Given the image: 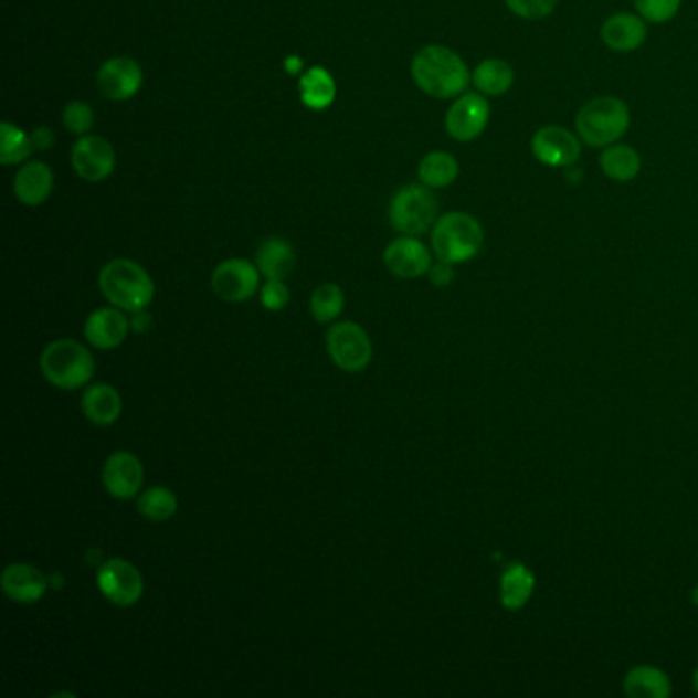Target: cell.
<instances>
[{
    "label": "cell",
    "instance_id": "36",
    "mask_svg": "<svg viewBox=\"0 0 698 698\" xmlns=\"http://www.w3.org/2000/svg\"><path fill=\"white\" fill-rule=\"evenodd\" d=\"M29 136H31V141H33L35 150H40V152L50 150V148L56 144V134H54V129H50V127H38V129H33V134H29Z\"/></svg>",
    "mask_w": 698,
    "mask_h": 698
},
{
    "label": "cell",
    "instance_id": "16",
    "mask_svg": "<svg viewBox=\"0 0 698 698\" xmlns=\"http://www.w3.org/2000/svg\"><path fill=\"white\" fill-rule=\"evenodd\" d=\"M601 40L616 54H631L647 40V21L637 13L611 14L602 23Z\"/></svg>",
    "mask_w": 698,
    "mask_h": 698
},
{
    "label": "cell",
    "instance_id": "11",
    "mask_svg": "<svg viewBox=\"0 0 698 698\" xmlns=\"http://www.w3.org/2000/svg\"><path fill=\"white\" fill-rule=\"evenodd\" d=\"M211 289L228 304H242L261 289V271L244 258H228L215 266Z\"/></svg>",
    "mask_w": 698,
    "mask_h": 698
},
{
    "label": "cell",
    "instance_id": "4",
    "mask_svg": "<svg viewBox=\"0 0 698 698\" xmlns=\"http://www.w3.org/2000/svg\"><path fill=\"white\" fill-rule=\"evenodd\" d=\"M40 367L45 381L54 388L74 391L84 388L95 376V357L83 342L60 338L43 349Z\"/></svg>",
    "mask_w": 698,
    "mask_h": 698
},
{
    "label": "cell",
    "instance_id": "30",
    "mask_svg": "<svg viewBox=\"0 0 698 698\" xmlns=\"http://www.w3.org/2000/svg\"><path fill=\"white\" fill-rule=\"evenodd\" d=\"M345 309V292L336 283H324L314 289L309 299V311L320 324L335 321Z\"/></svg>",
    "mask_w": 698,
    "mask_h": 698
},
{
    "label": "cell",
    "instance_id": "5",
    "mask_svg": "<svg viewBox=\"0 0 698 698\" xmlns=\"http://www.w3.org/2000/svg\"><path fill=\"white\" fill-rule=\"evenodd\" d=\"M484 246V228L465 211H451L436 220L433 252L438 261L462 265L475 258Z\"/></svg>",
    "mask_w": 698,
    "mask_h": 698
},
{
    "label": "cell",
    "instance_id": "9",
    "mask_svg": "<svg viewBox=\"0 0 698 698\" xmlns=\"http://www.w3.org/2000/svg\"><path fill=\"white\" fill-rule=\"evenodd\" d=\"M491 117L488 98L482 93H463L453 101L445 117L448 138L474 141L486 131Z\"/></svg>",
    "mask_w": 698,
    "mask_h": 698
},
{
    "label": "cell",
    "instance_id": "23",
    "mask_svg": "<svg viewBox=\"0 0 698 698\" xmlns=\"http://www.w3.org/2000/svg\"><path fill=\"white\" fill-rule=\"evenodd\" d=\"M602 172L615 182H631L642 172V156L627 144H611L602 148Z\"/></svg>",
    "mask_w": 698,
    "mask_h": 698
},
{
    "label": "cell",
    "instance_id": "3",
    "mask_svg": "<svg viewBox=\"0 0 698 698\" xmlns=\"http://www.w3.org/2000/svg\"><path fill=\"white\" fill-rule=\"evenodd\" d=\"M631 127V112L623 98L594 97L575 115V134L590 148H606L621 140Z\"/></svg>",
    "mask_w": 698,
    "mask_h": 698
},
{
    "label": "cell",
    "instance_id": "31",
    "mask_svg": "<svg viewBox=\"0 0 698 698\" xmlns=\"http://www.w3.org/2000/svg\"><path fill=\"white\" fill-rule=\"evenodd\" d=\"M635 11L642 14L647 23L662 25L668 23L676 14L680 13L683 0H633Z\"/></svg>",
    "mask_w": 698,
    "mask_h": 698
},
{
    "label": "cell",
    "instance_id": "18",
    "mask_svg": "<svg viewBox=\"0 0 698 698\" xmlns=\"http://www.w3.org/2000/svg\"><path fill=\"white\" fill-rule=\"evenodd\" d=\"M127 332L129 321L119 309H97L84 321V338L98 350L117 349L119 345H124Z\"/></svg>",
    "mask_w": 698,
    "mask_h": 698
},
{
    "label": "cell",
    "instance_id": "19",
    "mask_svg": "<svg viewBox=\"0 0 698 698\" xmlns=\"http://www.w3.org/2000/svg\"><path fill=\"white\" fill-rule=\"evenodd\" d=\"M14 197L28 208H38L47 201L54 191V172L42 160L28 162L14 174Z\"/></svg>",
    "mask_w": 698,
    "mask_h": 698
},
{
    "label": "cell",
    "instance_id": "39",
    "mask_svg": "<svg viewBox=\"0 0 698 698\" xmlns=\"http://www.w3.org/2000/svg\"><path fill=\"white\" fill-rule=\"evenodd\" d=\"M692 683H695V690L698 692V668L697 671H695V676H692Z\"/></svg>",
    "mask_w": 698,
    "mask_h": 698
},
{
    "label": "cell",
    "instance_id": "34",
    "mask_svg": "<svg viewBox=\"0 0 698 698\" xmlns=\"http://www.w3.org/2000/svg\"><path fill=\"white\" fill-rule=\"evenodd\" d=\"M261 304L268 311H281V309L287 308L289 289H287L285 281L266 279L263 289H261Z\"/></svg>",
    "mask_w": 698,
    "mask_h": 698
},
{
    "label": "cell",
    "instance_id": "1",
    "mask_svg": "<svg viewBox=\"0 0 698 698\" xmlns=\"http://www.w3.org/2000/svg\"><path fill=\"white\" fill-rule=\"evenodd\" d=\"M412 78L434 98H457L472 83V72L457 52L445 45H426L412 60Z\"/></svg>",
    "mask_w": 698,
    "mask_h": 698
},
{
    "label": "cell",
    "instance_id": "14",
    "mask_svg": "<svg viewBox=\"0 0 698 698\" xmlns=\"http://www.w3.org/2000/svg\"><path fill=\"white\" fill-rule=\"evenodd\" d=\"M103 486L117 500H131L144 486V467L129 451H115L103 465Z\"/></svg>",
    "mask_w": 698,
    "mask_h": 698
},
{
    "label": "cell",
    "instance_id": "38",
    "mask_svg": "<svg viewBox=\"0 0 698 698\" xmlns=\"http://www.w3.org/2000/svg\"><path fill=\"white\" fill-rule=\"evenodd\" d=\"M690 599H692V602L698 606V586L692 590V596H690Z\"/></svg>",
    "mask_w": 698,
    "mask_h": 698
},
{
    "label": "cell",
    "instance_id": "27",
    "mask_svg": "<svg viewBox=\"0 0 698 698\" xmlns=\"http://www.w3.org/2000/svg\"><path fill=\"white\" fill-rule=\"evenodd\" d=\"M535 590V575L522 563H512L500 580V602L508 611H520Z\"/></svg>",
    "mask_w": 698,
    "mask_h": 698
},
{
    "label": "cell",
    "instance_id": "15",
    "mask_svg": "<svg viewBox=\"0 0 698 698\" xmlns=\"http://www.w3.org/2000/svg\"><path fill=\"white\" fill-rule=\"evenodd\" d=\"M141 83H144V72L140 64L131 57H112L101 66L97 74L98 91L109 101H127L138 95Z\"/></svg>",
    "mask_w": 698,
    "mask_h": 698
},
{
    "label": "cell",
    "instance_id": "25",
    "mask_svg": "<svg viewBox=\"0 0 698 698\" xmlns=\"http://www.w3.org/2000/svg\"><path fill=\"white\" fill-rule=\"evenodd\" d=\"M625 695L633 698H668L671 692L670 678L654 666H637L625 676Z\"/></svg>",
    "mask_w": 698,
    "mask_h": 698
},
{
    "label": "cell",
    "instance_id": "28",
    "mask_svg": "<svg viewBox=\"0 0 698 698\" xmlns=\"http://www.w3.org/2000/svg\"><path fill=\"white\" fill-rule=\"evenodd\" d=\"M138 512L150 522H167L179 510V498L172 489L165 486L148 488L138 498Z\"/></svg>",
    "mask_w": 698,
    "mask_h": 698
},
{
    "label": "cell",
    "instance_id": "32",
    "mask_svg": "<svg viewBox=\"0 0 698 698\" xmlns=\"http://www.w3.org/2000/svg\"><path fill=\"white\" fill-rule=\"evenodd\" d=\"M62 124L72 134L86 136L95 126V112L83 101H72L62 113Z\"/></svg>",
    "mask_w": 698,
    "mask_h": 698
},
{
    "label": "cell",
    "instance_id": "33",
    "mask_svg": "<svg viewBox=\"0 0 698 698\" xmlns=\"http://www.w3.org/2000/svg\"><path fill=\"white\" fill-rule=\"evenodd\" d=\"M508 11L522 21H543L556 11L559 0H504Z\"/></svg>",
    "mask_w": 698,
    "mask_h": 698
},
{
    "label": "cell",
    "instance_id": "26",
    "mask_svg": "<svg viewBox=\"0 0 698 698\" xmlns=\"http://www.w3.org/2000/svg\"><path fill=\"white\" fill-rule=\"evenodd\" d=\"M419 177L429 189H447L459 177V160L443 150L429 152L420 160Z\"/></svg>",
    "mask_w": 698,
    "mask_h": 698
},
{
    "label": "cell",
    "instance_id": "21",
    "mask_svg": "<svg viewBox=\"0 0 698 698\" xmlns=\"http://www.w3.org/2000/svg\"><path fill=\"white\" fill-rule=\"evenodd\" d=\"M295 263L297 258L294 246L283 237H268L256 251V266L266 279L283 281L289 277L294 273Z\"/></svg>",
    "mask_w": 698,
    "mask_h": 698
},
{
    "label": "cell",
    "instance_id": "37",
    "mask_svg": "<svg viewBox=\"0 0 698 698\" xmlns=\"http://www.w3.org/2000/svg\"><path fill=\"white\" fill-rule=\"evenodd\" d=\"M285 68L289 74H299L302 68H304V62H302V57L289 56L285 60Z\"/></svg>",
    "mask_w": 698,
    "mask_h": 698
},
{
    "label": "cell",
    "instance_id": "2",
    "mask_svg": "<svg viewBox=\"0 0 698 698\" xmlns=\"http://www.w3.org/2000/svg\"><path fill=\"white\" fill-rule=\"evenodd\" d=\"M98 289L115 308L131 314L148 308L155 299V281L148 271L127 258H115L101 268Z\"/></svg>",
    "mask_w": 698,
    "mask_h": 698
},
{
    "label": "cell",
    "instance_id": "24",
    "mask_svg": "<svg viewBox=\"0 0 698 698\" xmlns=\"http://www.w3.org/2000/svg\"><path fill=\"white\" fill-rule=\"evenodd\" d=\"M299 97L311 112L328 109L336 98V83L330 72L314 66L299 78Z\"/></svg>",
    "mask_w": 698,
    "mask_h": 698
},
{
    "label": "cell",
    "instance_id": "10",
    "mask_svg": "<svg viewBox=\"0 0 698 698\" xmlns=\"http://www.w3.org/2000/svg\"><path fill=\"white\" fill-rule=\"evenodd\" d=\"M531 152L543 167L570 168L582 156V140L565 127L543 126L532 136Z\"/></svg>",
    "mask_w": 698,
    "mask_h": 698
},
{
    "label": "cell",
    "instance_id": "13",
    "mask_svg": "<svg viewBox=\"0 0 698 698\" xmlns=\"http://www.w3.org/2000/svg\"><path fill=\"white\" fill-rule=\"evenodd\" d=\"M383 261L391 275L400 279H419L433 266V254L419 236H402L388 244Z\"/></svg>",
    "mask_w": 698,
    "mask_h": 698
},
{
    "label": "cell",
    "instance_id": "29",
    "mask_svg": "<svg viewBox=\"0 0 698 698\" xmlns=\"http://www.w3.org/2000/svg\"><path fill=\"white\" fill-rule=\"evenodd\" d=\"M0 138H2V146H0V162L4 167H11V165H19L23 160H28L29 156L33 155L35 146L31 141V136H28L23 129L4 121L0 126Z\"/></svg>",
    "mask_w": 698,
    "mask_h": 698
},
{
    "label": "cell",
    "instance_id": "12",
    "mask_svg": "<svg viewBox=\"0 0 698 698\" xmlns=\"http://www.w3.org/2000/svg\"><path fill=\"white\" fill-rule=\"evenodd\" d=\"M72 167L83 181H105L115 170L112 141L101 136H81V140L72 148Z\"/></svg>",
    "mask_w": 698,
    "mask_h": 698
},
{
    "label": "cell",
    "instance_id": "20",
    "mask_svg": "<svg viewBox=\"0 0 698 698\" xmlns=\"http://www.w3.org/2000/svg\"><path fill=\"white\" fill-rule=\"evenodd\" d=\"M81 408L95 426H112L121 416V395L109 383H93L83 391Z\"/></svg>",
    "mask_w": 698,
    "mask_h": 698
},
{
    "label": "cell",
    "instance_id": "35",
    "mask_svg": "<svg viewBox=\"0 0 698 698\" xmlns=\"http://www.w3.org/2000/svg\"><path fill=\"white\" fill-rule=\"evenodd\" d=\"M429 279L436 287H447L451 281L455 279V273H453V265H448L445 261H438L431 266L429 271Z\"/></svg>",
    "mask_w": 698,
    "mask_h": 698
},
{
    "label": "cell",
    "instance_id": "7",
    "mask_svg": "<svg viewBox=\"0 0 698 698\" xmlns=\"http://www.w3.org/2000/svg\"><path fill=\"white\" fill-rule=\"evenodd\" d=\"M326 349L336 367L347 373H361L373 357L371 338L357 321L332 324L326 332Z\"/></svg>",
    "mask_w": 698,
    "mask_h": 698
},
{
    "label": "cell",
    "instance_id": "22",
    "mask_svg": "<svg viewBox=\"0 0 698 698\" xmlns=\"http://www.w3.org/2000/svg\"><path fill=\"white\" fill-rule=\"evenodd\" d=\"M472 83L484 97H503L515 84V68L506 60L488 57L475 66Z\"/></svg>",
    "mask_w": 698,
    "mask_h": 698
},
{
    "label": "cell",
    "instance_id": "8",
    "mask_svg": "<svg viewBox=\"0 0 698 698\" xmlns=\"http://www.w3.org/2000/svg\"><path fill=\"white\" fill-rule=\"evenodd\" d=\"M97 586L107 601L126 609L140 602L144 594V578L131 561L115 558L105 561L98 568Z\"/></svg>",
    "mask_w": 698,
    "mask_h": 698
},
{
    "label": "cell",
    "instance_id": "17",
    "mask_svg": "<svg viewBox=\"0 0 698 698\" xmlns=\"http://www.w3.org/2000/svg\"><path fill=\"white\" fill-rule=\"evenodd\" d=\"M0 586L17 604H38L47 592V578L31 563H11L2 572Z\"/></svg>",
    "mask_w": 698,
    "mask_h": 698
},
{
    "label": "cell",
    "instance_id": "6",
    "mask_svg": "<svg viewBox=\"0 0 698 698\" xmlns=\"http://www.w3.org/2000/svg\"><path fill=\"white\" fill-rule=\"evenodd\" d=\"M438 203L426 184H408L390 201V224L402 236H422L436 224Z\"/></svg>",
    "mask_w": 698,
    "mask_h": 698
}]
</instances>
